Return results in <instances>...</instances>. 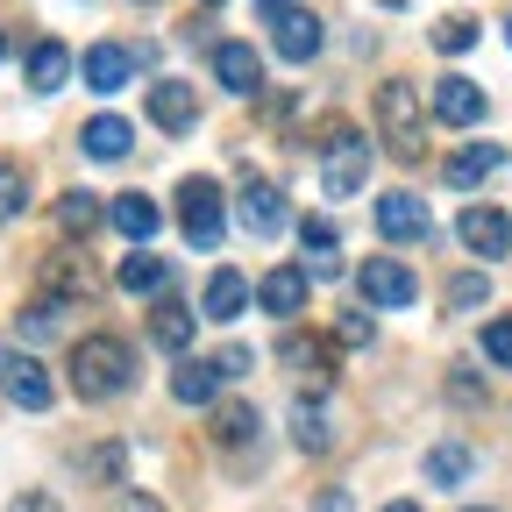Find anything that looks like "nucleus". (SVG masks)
<instances>
[{
  "label": "nucleus",
  "instance_id": "obj_1",
  "mask_svg": "<svg viewBox=\"0 0 512 512\" xmlns=\"http://www.w3.org/2000/svg\"><path fill=\"white\" fill-rule=\"evenodd\" d=\"M64 370H72L79 399H121L128 384H136V349H128L121 335H79Z\"/></svg>",
  "mask_w": 512,
  "mask_h": 512
},
{
  "label": "nucleus",
  "instance_id": "obj_2",
  "mask_svg": "<svg viewBox=\"0 0 512 512\" xmlns=\"http://www.w3.org/2000/svg\"><path fill=\"white\" fill-rule=\"evenodd\" d=\"M377 128H384V150H392V157H420V136H427V128H420V93L406 86V79H384L377 86Z\"/></svg>",
  "mask_w": 512,
  "mask_h": 512
},
{
  "label": "nucleus",
  "instance_id": "obj_3",
  "mask_svg": "<svg viewBox=\"0 0 512 512\" xmlns=\"http://www.w3.org/2000/svg\"><path fill=\"white\" fill-rule=\"evenodd\" d=\"M370 178V143L356 136V128H328V157H320V185H328V200H349V192H363Z\"/></svg>",
  "mask_w": 512,
  "mask_h": 512
},
{
  "label": "nucleus",
  "instance_id": "obj_4",
  "mask_svg": "<svg viewBox=\"0 0 512 512\" xmlns=\"http://www.w3.org/2000/svg\"><path fill=\"white\" fill-rule=\"evenodd\" d=\"M178 228H185L192 249H221L228 214H221V185H214V178H185V185H178Z\"/></svg>",
  "mask_w": 512,
  "mask_h": 512
},
{
  "label": "nucleus",
  "instance_id": "obj_5",
  "mask_svg": "<svg viewBox=\"0 0 512 512\" xmlns=\"http://www.w3.org/2000/svg\"><path fill=\"white\" fill-rule=\"evenodd\" d=\"M0 392H8L22 413H43V406L57 399V384H50V370H43L29 349H0Z\"/></svg>",
  "mask_w": 512,
  "mask_h": 512
},
{
  "label": "nucleus",
  "instance_id": "obj_6",
  "mask_svg": "<svg viewBox=\"0 0 512 512\" xmlns=\"http://www.w3.org/2000/svg\"><path fill=\"white\" fill-rule=\"evenodd\" d=\"M356 285H363L370 306H413L420 299V278L399 264V256H370V264L356 271Z\"/></svg>",
  "mask_w": 512,
  "mask_h": 512
},
{
  "label": "nucleus",
  "instance_id": "obj_7",
  "mask_svg": "<svg viewBox=\"0 0 512 512\" xmlns=\"http://www.w3.org/2000/svg\"><path fill=\"white\" fill-rule=\"evenodd\" d=\"M285 221H292L285 192H278L271 178H256V171H249V178H242V228L271 242V235H285Z\"/></svg>",
  "mask_w": 512,
  "mask_h": 512
},
{
  "label": "nucleus",
  "instance_id": "obj_8",
  "mask_svg": "<svg viewBox=\"0 0 512 512\" xmlns=\"http://www.w3.org/2000/svg\"><path fill=\"white\" fill-rule=\"evenodd\" d=\"M271 43H278L285 64H313V57H320V22H313L306 8H278V15H271Z\"/></svg>",
  "mask_w": 512,
  "mask_h": 512
},
{
  "label": "nucleus",
  "instance_id": "obj_9",
  "mask_svg": "<svg viewBox=\"0 0 512 512\" xmlns=\"http://www.w3.org/2000/svg\"><path fill=\"white\" fill-rule=\"evenodd\" d=\"M427 207L413 200V192H384V200H377V235L384 242H427Z\"/></svg>",
  "mask_w": 512,
  "mask_h": 512
},
{
  "label": "nucleus",
  "instance_id": "obj_10",
  "mask_svg": "<svg viewBox=\"0 0 512 512\" xmlns=\"http://www.w3.org/2000/svg\"><path fill=\"white\" fill-rule=\"evenodd\" d=\"M434 121H448V128L484 121V86H477V79H463V72H448V79L434 86Z\"/></svg>",
  "mask_w": 512,
  "mask_h": 512
},
{
  "label": "nucleus",
  "instance_id": "obj_11",
  "mask_svg": "<svg viewBox=\"0 0 512 512\" xmlns=\"http://www.w3.org/2000/svg\"><path fill=\"white\" fill-rule=\"evenodd\" d=\"M456 235H463L470 256H505V249H512V221H505L498 207H463Z\"/></svg>",
  "mask_w": 512,
  "mask_h": 512
},
{
  "label": "nucleus",
  "instance_id": "obj_12",
  "mask_svg": "<svg viewBox=\"0 0 512 512\" xmlns=\"http://www.w3.org/2000/svg\"><path fill=\"white\" fill-rule=\"evenodd\" d=\"M79 72H86V86H93V93H121L128 79L143 72V64H136V50H121V43H93Z\"/></svg>",
  "mask_w": 512,
  "mask_h": 512
},
{
  "label": "nucleus",
  "instance_id": "obj_13",
  "mask_svg": "<svg viewBox=\"0 0 512 512\" xmlns=\"http://www.w3.org/2000/svg\"><path fill=\"white\" fill-rule=\"evenodd\" d=\"M150 121L171 128V136H185V128L200 121V93H192L185 79H157V86H150Z\"/></svg>",
  "mask_w": 512,
  "mask_h": 512
},
{
  "label": "nucleus",
  "instance_id": "obj_14",
  "mask_svg": "<svg viewBox=\"0 0 512 512\" xmlns=\"http://www.w3.org/2000/svg\"><path fill=\"white\" fill-rule=\"evenodd\" d=\"M214 79H221L235 100H249L256 86H264V57H256L249 43H214Z\"/></svg>",
  "mask_w": 512,
  "mask_h": 512
},
{
  "label": "nucleus",
  "instance_id": "obj_15",
  "mask_svg": "<svg viewBox=\"0 0 512 512\" xmlns=\"http://www.w3.org/2000/svg\"><path fill=\"white\" fill-rule=\"evenodd\" d=\"M79 143H86V157H100V164H121L128 150H136V128H128V114H93Z\"/></svg>",
  "mask_w": 512,
  "mask_h": 512
},
{
  "label": "nucleus",
  "instance_id": "obj_16",
  "mask_svg": "<svg viewBox=\"0 0 512 512\" xmlns=\"http://www.w3.org/2000/svg\"><path fill=\"white\" fill-rule=\"evenodd\" d=\"M278 356H285L306 384H335V349H328V342H313V335H285V342H278Z\"/></svg>",
  "mask_w": 512,
  "mask_h": 512
},
{
  "label": "nucleus",
  "instance_id": "obj_17",
  "mask_svg": "<svg viewBox=\"0 0 512 512\" xmlns=\"http://www.w3.org/2000/svg\"><path fill=\"white\" fill-rule=\"evenodd\" d=\"M498 164H505V150H498V143H470V150H456V157L441 164V178L456 185V192H470V185H484Z\"/></svg>",
  "mask_w": 512,
  "mask_h": 512
},
{
  "label": "nucleus",
  "instance_id": "obj_18",
  "mask_svg": "<svg viewBox=\"0 0 512 512\" xmlns=\"http://www.w3.org/2000/svg\"><path fill=\"white\" fill-rule=\"evenodd\" d=\"M256 299H264V313H278V320H292L299 306H306V271H292V264H278L264 285H256Z\"/></svg>",
  "mask_w": 512,
  "mask_h": 512
},
{
  "label": "nucleus",
  "instance_id": "obj_19",
  "mask_svg": "<svg viewBox=\"0 0 512 512\" xmlns=\"http://www.w3.org/2000/svg\"><path fill=\"white\" fill-rule=\"evenodd\" d=\"M107 221H114V228H121L128 242H150L164 214H157V200H143V192H121V200L107 207Z\"/></svg>",
  "mask_w": 512,
  "mask_h": 512
},
{
  "label": "nucleus",
  "instance_id": "obj_20",
  "mask_svg": "<svg viewBox=\"0 0 512 512\" xmlns=\"http://www.w3.org/2000/svg\"><path fill=\"white\" fill-rule=\"evenodd\" d=\"M150 342H157L164 356H185V349H192V313H185L178 299H164V306L150 313Z\"/></svg>",
  "mask_w": 512,
  "mask_h": 512
},
{
  "label": "nucleus",
  "instance_id": "obj_21",
  "mask_svg": "<svg viewBox=\"0 0 512 512\" xmlns=\"http://www.w3.org/2000/svg\"><path fill=\"white\" fill-rule=\"evenodd\" d=\"M214 392H221V370H214V363H178V370H171V399H178V406H207Z\"/></svg>",
  "mask_w": 512,
  "mask_h": 512
},
{
  "label": "nucleus",
  "instance_id": "obj_22",
  "mask_svg": "<svg viewBox=\"0 0 512 512\" xmlns=\"http://www.w3.org/2000/svg\"><path fill=\"white\" fill-rule=\"evenodd\" d=\"M64 79H72V50H64V43H36L29 50V86L36 93H57Z\"/></svg>",
  "mask_w": 512,
  "mask_h": 512
},
{
  "label": "nucleus",
  "instance_id": "obj_23",
  "mask_svg": "<svg viewBox=\"0 0 512 512\" xmlns=\"http://www.w3.org/2000/svg\"><path fill=\"white\" fill-rule=\"evenodd\" d=\"M200 306H207L214 320H235V313L249 306V278H242V271H214V278H207V299H200Z\"/></svg>",
  "mask_w": 512,
  "mask_h": 512
},
{
  "label": "nucleus",
  "instance_id": "obj_24",
  "mask_svg": "<svg viewBox=\"0 0 512 512\" xmlns=\"http://www.w3.org/2000/svg\"><path fill=\"white\" fill-rule=\"evenodd\" d=\"M93 228H100V200H93V192H64V200H57V235L86 242Z\"/></svg>",
  "mask_w": 512,
  "mask_h": 512
},
{
  "label": "nucleus",
  "instance_id": "obj_25",
  "mask_svg": "<svg viewBox=\"0 0 512 512\" xmlns=\"http://www.w3.org/2000/svg\"><path fill=\"white\" fill-rule=\"evenodd\" d=\"M292 441L306 448V456H320V448L335 441V434H328V413H320V399H299V406H292Z\"/></svg>",
  "mask_w": 512,
  "mask_h": 512
},
{
  "label": "nucleus",
  "instance_id": "obj_26",
  "mask_svg": "<svg viewBox=\"0 0 512 512\" xmlns=\"http://www.w3.org/2000/svg\"><path fill=\"white\" fill-rule=\"evenodd\" d=\"M164 285H171L164 256H121V292H164Z\"/></svg>",
  "mask_w": 512,
  "mask_h": 512
},
{
  "label": "nucleus",
  "instance_id": "obj_27",
  "mask_svg": "<svg viewBox=\"0 0 512 512\" xmlns=\"http://www.w3.org/2000/svg\"><path fill=\"white\" fill-rule=\"evenodd\" d=\"M57 292H64V299H86V292H93V278H86L79 256H57V264L43 271V299H57Z\"/></svg>",
  "mask_w": 512,
  "mask_h": 512
},
{
  "label": "nucleus",
  "instance_id": "obj_28",
  "mask_svg": "<svg viewBox=\"0 0 512 512\" xmlns=\"http://www.w3.org/2000/svg\"><path fill=\"white\" fill-rule=\"evenodd\" d=\"M470 463H477V456H470L463 441H441V448H427V477H434V484H463V477H470Z\"/></svg>",
  "mask_w": 512,
  "mask_h": 512
},
{
  "label": "nucleus",
  "instance_id": "obj_29",
  "mask_svg": "<svg viewBox=\"0 0 512 512\" xmlns=\"http://www.w3.org/2000/svg\"><path fill=\"white\" fill-rule=\"evenodd\" d=\"M214 441H221V448L256 441V406H221V413H214Z\"/></svg>",
  "mask_w": 512,
  "mask_h": 512
},
{
  "label": "nucleus",
  "instance_id": "obj_30",
  "mask_svg": "<svg viewBox=\"0 0 512 512\" xmlns=\"http://www.w3.org/2000/svg\"><path fill=\"white\" fill-rule=\"evenodd\" d=\"M57 328H64V306H57V299H36V306L22 313V342H50Z\"/></svg>",
  "mask_w": 512,
  "mask_h": 512
},
{
  "label": "nucleus",
  "instance_id": "obj_31",
  "mask_svg": "<svg viewBox=\"0 0 512 512\" xmlns=\"http://www.w3.org/2000/svg\"><path fill=\"white\" fill-rule=\"evenodd\" d=\"M29 207V171L22 164H0V221H15Z\"/></svg>",
  "mask_w": 512,
  "mask_h": 512
},
{
  "label": "nucleus",
  "instance_id": "obj_32",
  "mask_svg": "<svg viewBox=\"0 0 512 512\" xmlns=\"http://www.w3.org/2000/svg\"><path fill=\"white\" fill-rule=\"evenodd\" d=\"M470 43H477V22H470V15H441V22H434V50L456 57V50H470Z\"/></svg>",
  "mask_w": 512,
  "mask_h": 512
},
{
  "label": "nucleus",
  "instance_id": "obj_33",
  "mask_svg": "<svg viewBox=\"0 0 512 512\" xmlns=\"http://www.w3.org/2000/svg\"><path fill=\"white\" fill-rule=\"evenodd\" d=\"M299 242H306V264H313V256H335V221L328 214H306L299 221Z\"/></svg>",
  "mask_w": 512,
  "mask_h": 512
},
{
  "label": "nucleus",
  "instance_id": "obj_34",
  "mask_svg": "<svg viewBox=\"0 0 512 512\" xmlns=\"http://www.w3.org/2000/svg\"><path fill=\"white\" fill-rule=\"evenodd\" d=\"M491 299V285L477 278V271H463V278H448V306H484Z\"/></svg>",
  "mask_w": 512,
  "mask_h": 512
},
{
  "label": "nucleus",
  "instance_id": "obj_35",
  "mask_svg": "<svg viewBox=\"0 0 512 512\" xmlns=\"http://www.w3.org/2000/svg\"><path fill=\"white\" fill-rule=\"evenodd\" d=\"M484 356L512 370V320H491V328H484Z\"/></svg>",
  "mask_w": 512,
  "mask_h": 512
},
{
  "label": "nucleus",
  "instance_id": "obj_36",
  "mask_svg": "<svg viewBox=\"0 0 512 512\" xmlns=\"http://www.w3.org/2000/svg\"><path fill=\"white\" fill-rule=\"evenodd\" d=\"M335 335H342L349 349H363V342H370L377 328H370V313H342V320H335Z\"/></svg>",
  "mask_w": 512,
  "mask_h": 512
},
{
  "label": "nucleus",
  "instance_id": "obj_37",
  "mask_svg": "<svg viewBox=\"0 0 512 512\" xmlns=\"http://www.w3.org/2000/svg\"><path fill=\"white\" fill-rule=\"evenodd\" d=\"M214 370H221V377H242V370H249V349H242V342H235V349H221V356H214Z\"/></svg>",
  "mask_w": 512,
  "mask_h": 512
},
{
  "label": "nucleus",
  "instance_id": "obj_38",
  "mask_svg": "<svg viewBox=\"0 0 512 512\" xmlns=\"http://www.w3.org/2000/svg\"><path fill=\"white\" fill-rule=\"evenodd\" d=\"M8 512H64V505H57V498H50V491H22V498H15V505H8Z\"/></svg>",
  "mask_w": 512,
  "mask_h": 512
},
{
  "label": "nucleus",
  "instance_id": "obj_39",
  "mask_svg": "<svg viewBox=\"0 0 512 512\" xmlns=\"http://www.w3.org/2000/svg\"><path fill=\"white\" fill-rule=\"evenodd\" d=\"M384 512H420V505H406V498H399V505H384Z\"/></svg>",
  "mask_w": 512,
  "mask_h": 512
},
{
  "label": "nucleus",
  "instance_id": "obj_40",
  "mask_svg": "<svg viewBox=\"0 0 512 512\" xmlns=\"http://www.w3.org/2000/svg\"><path fill=\"white\" fill-rule=\"evenodd\" d=\"M136 8H157V0H136Z\"/></svg>",
  "mask_w": 512,
  "mask_h": 512
},
{
  "label": "nucleus",
  "instance_id": "obj_41",
  "mask_svg": "<svg viewBox=\"0 0 512 512\" xmlns=\"http://www.w3.org/2000/svg\"><path fill=\"white\" fill-rule=\"evenodd\" d=\"M470 512H491V505H470Z\"/></svg>",
  "mask_w": 512,
  "mask_h": 512
},
{
  "label": "nucleus",
  "instance_id": "obj_42",
  "mask_svg": "<svg viewBox=\"0 0 512 512\" xmlns=\"http://www.w3.org/2000/svg\"><path fill=\"white\" fill-rule=\"evenodd\" d=\"M207 8H221V0H207Z\"/></svg>",
  "mask_w": 512,
  "mask_h": 512
},
{
  "label": "nucleus",
  "instance_id": "obj_43",
  "mask_svg": "<svg viewBox=\"0 0 512 512\" xmlns=\"http://www.w3.org/2000/svg\"><path fill=\"white\" fill-rule=\"evenodd\" d=\"M505 36H512V22H505Z\"/></svg>",
  "mask_w": 512,
  "mask_h": 512
}]
</instances>
